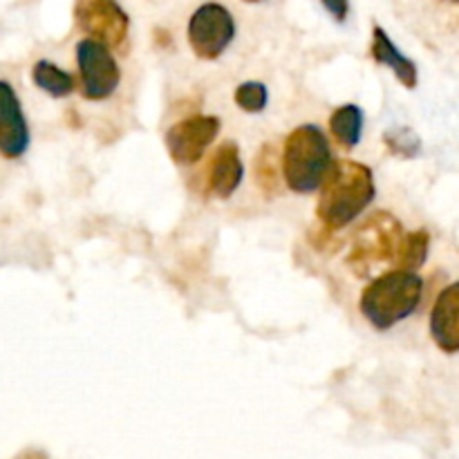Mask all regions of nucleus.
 Instances as JSON below:
<instances>
[{"label":"nucleus","instance_id":"obj_4","mask_svg":"<svg viewBox=\"0 0 459 459\" xmlns=\"http://www.w3.org/2000/svg\"><path fill=\"white\" fill-rule=\"evenodd\" d=\"M403 240V227L388 211H377L361 224L350 249L348 264L357 276H366L368 269L397 258Z\"/></svg>","mask_w":459,"mask_h":459},{"label":"nucleus","instance_id":"obj_9","mask_svg":"<svg viewBox=\"0 0 459 459\" xmlns=\"http://www.w3.org/2000/svg\"><path fill=\"white\" fill-rule=\"evenodd\" d=\"M30 148V128L12 83L0 81V155L18 160Z\"/></svg>","mask_w":459,"mask_h":459},{"label":"nucleus","instance_id":"obj_17","mask_svg":"<svg viewBox=\"0 0 459 459\" xmlns=\"http://www.w3.org/2000/svg\"><path fill=\"white\" fill-rule=\"evenodd\" d=\"M384 142L394 155L399 157H415L421 151L420 137L408 128H393L384 134Z\"/></svg>","mask_w":459,"mask_h":459},{"label":"nucleus","instance_id":"obj_2","mask_svg":"<svg viewBox=\"0 0 459 459\" xmlns=\"http://www.w3.org/2000/svg\"><path fill=\"white\" fill-rule=\"evenodd\" d=\"M424 294V281L415 272L394 269L363 290L361 314L377 330H390L411 316Z\"/></svg>","mask_w":459,"mask_h":459},{"label":"nucleus","instance_id":"obj_19","mask_svg":"<svg viewBox=\"0 0 459 459\" xmlns=\"http://www.w3.org/2000/svg\"><path fill=\"white\" fill-rule=\"evenodd\" d=\"M327 12L332 13L336 22H343L350 13V0H321Z\"/></svg>","mask_w":459,"mask_h":459},{"label":"nucleus","instance_id":"obj_13","mask_svg":"<svg viewBox=\"0 0 459 459\" xmlns=\"http://www.w3.org/2000/svg\"><path fill=\"white\" fill-rule=\"evenodd\" d=\"M330 130L343 148H354L363 134V110L354 103L336 108L330 117Z\"/></svg>","mask_w":459,"mask_h":459},{"label":"nucleus","instance_id":"obj_11","mask_svg":"<svg viewBox=\"0 0 459 459\" xmlns=\"http://www.w3.org/2000/svg\"><path fill=\"white\" fill-rule=\"evenodd\" d=\"M206 170H209V191L220 200L231 197L245 178V166L236 143L224 142L222 146H218Z\"/></svg>","mask_w":459,"mask_h":459},{"label":"nucleus","instance_id":"obj_10","mask_svg":"<svg viewBox=\"0 0 459 459\" xmlns=\"http://www.w3.org/2000/svg\"><path fill=\"white\" fill-rule=\"evenodd\" d=\"M430 336L446 354L459 352V281L437 296L430 312Z\"/></svg>","mask_w":459,"mask_h":459},{"label":"nucleus","instance_id":"obj_6","mask_svg":"<svg viewBox=\"0 0 459 459\" xmlns=\"http://www.w3.org/2000/svg\"><path fill=\"white\" fill-rule=\"evenodd\" d=\"M76 63L81 72V94L88 101H103L115 94L121 72L110 48L88 36L76 45Z\"/></svg>","mask_w":459,"mask_h":459},{"label":"nucleus","instance_id":"obj_5","mask_svg":"<svg viewBox=\"0 0 459 459\" xmlns=\"http://www.w3.org/2000/svg\"><path fill=\"white\" fill-rule=\"evenodd\" d=\"M236 36V22L227 7L220 3H204L188 21V45L204 61H215L224 54Z\"/></svg>","mask_w":459,"mask_h":459},{"label":"nucleus","instance_id":"obj_3","mask_svg":"<svg viewBox=\"0 0 459 459\" xmlns=\"http://www.w3.org/2000/svg\"><path fill=\"white\" fill-rule=\"evenodd\" d=\"M332 166L330 142L314 124L299 126L285 139L282 148V178L290 191L314 193Z\"/></svg>","mask_w":459,"mask_h":459},{"label":"nucleus","instance_id":"obj_18","mask_svg":"<svg viewBox=\"0 0 459 459\" xmlns=\"http://www.w3.org/2000/svg\"><path fill=\"white\" fill-rule=\"evenodd\" d=\"M272 148H263L258 155V160H255V182H258V186L263 188L264 193H276L278 186H281V175H278V170L272 166Z\"/></svg>","mask_w":459,"mask_h":459},{"label":"nucleus","instance_id":"obj_16","mask_svg":"<svg viewBox=\"0 0 459 459\" xmlns=\"http://www.w3.org/2000/svg\"><path fill=\"white\" fill-rule=\"evenodd\" d=\"M233 99H236L240 110L260 112L267 106V88L260 81H247V83L238 85Z\"/></svg>","mask_w":459,"mask_h":459},{"label":"nucleus","instance_id":"obj_12","mask_svg":"<svg viewBox=\"0 0 459 459\" xmlns=\"http://www.w3.org/2000/svg\"><path fill=\"white\" fill-rule=\"evenodd\" d=\"M372 58L381 65H388L390 70L397 74V79L402 81L403 88L412 90L417 88V65L415 61H411L408 56H403L402 52L397 49V45L390 40V36L381 30L379 25L372 30V49H370Z\"/></svg>","mask_w":459,"mask_h":459},{"label":"nucleus","instance_id":"obj_21","mask_svg":"<svg viewBox=\"0 0 459 459\" xmlns=\"http://www.w3.org/2000/svg\"><path fill=\"white\" fill-rule=\"evenodd\" d=\"M455 3H459V0H455Z\"/></svg>","mask_w":459,"mask_h":459},{"label":"nucleus","instance_id":"obj_20","mask_svg":"<svg viewBox=\"0 0 459 459\" xmlns=\"http://www.w3.org/2000/svg\"><path fill=\"white\" fill-rule=\"evenodd\" d=\"M245 3H260V0H245Z\"/></svg>","mask_w":459,"mask_h":459},{"label":"nucleus","instance_id":"obj_8","mask_svg":"<svg viewBox=\"0 0 459 459\" xmlns=\"http://www.w3.org/2000/svg\"><path fill=\"white\" fill-rule=\"evenodd\" d=\"M220 133L218 117H188L170 126L166 133V148L175 164L191 166L204 157L206 148L213 143Z\"/></svg>","mask_w":459,"mask_h":459},{"label":"nucleus","instance_id":"obj_14","mask_svg":"<svg viewBox=\"0 0 459 459\" xmlns=\"http://www.w3.org/2000/svg\"><path fill=\"white\" fill-rule=\"evenodd\" d=\"M31 79L34 83L43 90L45 94L54 99H63L67 94L74 92V79H72L70 72L61 70L58 65L49 61H39L31 67Z\"/></svg>","mask_w":459,"mask_h":459},{"label":"nucleus","instance_id":"obj_1","mask_svg":"<svg viewBox=\"0 0 459 459\" xmlns=\"http://www.w3.org/2000/svg\"><path fill=\"white\" fill-rule=\"evenodd\" d=\"M316 215L330 231L348 227L375 200V178L361 161H332L321 186Z\"/></svg>","mask_w":459,"mask_h":459},{"label":"nucleus","instance_id":"obj_15","mask_svg":"<svg viewBox=\"0 0 459 459\" xmlns=\"http://www.w3.org/2000/svg\"><path fill=\"white\" fill-rule=\"evenodd\" d=\"M429 247H430V236L429 231L420 229V231H412L408 236H403L402 245H399L397 258L394 263L399 264V269H408V272H415L429 258Z\"/></svg>","mask_w":459,"mask_h":459},{"label":"nucleus","instance_id":"obj_7","mask_svg":"<svg viewBox=\"0 0 459 459\" xmlns=\"http://www.w3.org/2000/svg\"><path fill=\"white\" fill-rule=\"evenodd\" d=\"M74 21L81 31L106 48L117 49L128 36V13L117 0H76Z\"/></svg>","mask_w":459,"mask_h":459}]
</instances>
